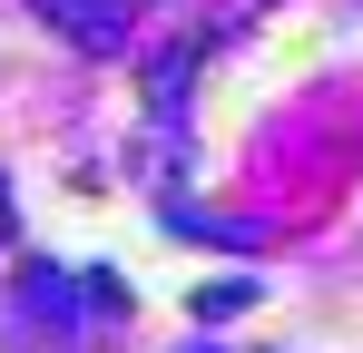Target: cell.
<instances>
[{"instance_id":"1","label":"cell","mask_w":363,"mask_h":353,"mask_svg":"<svg viewBox=\"0 0 363 353\" xmlns=\"http://www.w3.org/2000/svg\"><path fill=\"white\" fill-rule=\"evenodd\" d=\"M79 50H128V0H40Z\"/></svg>"}]
</instances>
